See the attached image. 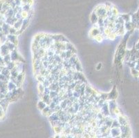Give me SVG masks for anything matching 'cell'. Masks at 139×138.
Returning <instances> with one entry per match:
<instances>
[{"label": "cell", "instance_id": "obj_1", "mask_svg": "<svg viewBox=\"0 0 139 138\" xmlns=\"http://www.w3.org/2000/svg\"><path fill=\"white\" fill-rule=\"evenodd\" d=\"M96 13L98 15V17L105 18L107 17V9L105 7H100L97 8L95 10Z\"/></svg>", "mask_w": 139, "mask_h": 138}, {"label": "cell", "instance_id": "obj_2", "mask_svg": "<svg viewBox=\"0 0 139 138\" xmlns=\"http://www.w3.org/2000/svg\"><path fill=\"white\" fill-rule=\"evenodd\" d=\"M100 111V112L103 114L105 116V117H107V116H109L110 115H111L110 111H109V106H108V103H107V101L105 102L103 106L101 107Z\"/></svg>", "mask_w": 139, "mask_h": 138}, {"label": "cell", "instance_id": "obj_3", "mask_svg": "<svg viewBox=\"0 0 139 138\" xmlns=\"http://www.w3.org/2000/svg\"><path fill=\"white\" fill-rule=\"evenodd\" d=\"M10 56L12 62H18L20 61V55H19V54H18V53L17 52V50H13V51H11L10 53Z\"/></svg>", "mask_w": 139, "mask_h": 138}, {"label": "cell", "instance_id": "obj_4", "mask_svg": "<svg viewBox=\"0 0 139 138\" xmlns=\"http://www.w3.org/2000/svg\"><path fill=\"white\" fill-rule=\"evenodd\" d=\"M107 103H108V106H109L110 113H114L115 110L117 108L116 102H115L114 100H109Z\"/></svg>", "mask_w": 139, "mask_h": 138}, {"label": "cell", "instance_id": "obj_5", "mask_svg": "<svg viewBox=\"0 0 139 138\" xmlns=\"http://www.w3.org/2000/svg\"><path fill=\"white\" fill-rule=\"evenodd\" d=\"M7 83L6 82L0 81V93H3L4 95H6L8 92L7 88Z\"/></svg>", "mask_w": 139, "mask_h": 138}, {"label": "cell", "instance_id": "obj_6", "mask_svg": "<svg viewBox=\"0 0 139 138\" xmlns=\"http://www.w3.org/2000/svg\"><path fill=\"white\" fill-rule=\"evenodd\" d=\"M0 46H1V55L2 56H5V55L10 54V50H9V48H8V46L6 44H1Z\"/></svg>", "mask_w": 139, "mask_h": 138}, {"label": "cell", "instance_id": "obj_7", "mask_svg": "<svg viewBox=\"0 0 139 138\" xmlns=\"http://www.w3.org/2000/svg\"><path fill=\"white\" fill-rule=\"evenodd\" d=\"M6 37H7L8 42L13 43L15 45H17V44H18V36L17 35L8 34V35H6Z\"/></svg>", "mask_w": 139, "mask_h": 138}, {"label": "cell", "instance_id": "obj_8", "mask_svg": "<svg viewBox=\"0 0 139 138\" xmlns=\"http://www.w3.org/2000/svg\"><path fill=\"white\" fill-rule=\"evenodd\" d=\"M9 103H10V101L7 100L6 97L2 99V100H0V106H2V108L4 109L5 112L6 111V109H7V107Z\"/></svg>", "mask_w": 139, "mask_h": 138}, {"label": "cell", "instance_id": "obj_9", "mask_svg": "<svg viewBox=\"0 0 139 138\" xmlns=\"http://www.w3.org/2000/svg\"><path fill=\"white\" fill-rule=\"evenodd\" d=\"M15 10H14V9L12 8H10L4 14V17H5V19H6V18H10L13 17H15Z\"/></svg>", "mask_w": 139, "mask_h": 138}, {"label": "cell", "instance_id": "obj_10", "mask_svg": "<svg viewBox=\"0 0 139 138\" xmlns=\"http://www.w3.org/2000/svg\"><path fill=\"white\" fill-rule=\"evenodd\" d=\"M40 99L43 101L44 102H45L47 105H49L51 102V98L50 97L49 95H44L43 93L41 94Z\"/></svg>", "mask_w": 139, "mask_h": 138}, {"label": "cell", "instance_id": "obj_11", "mask_svg": "<svg viewBox=\"0 0 139 138\" xmlns=\"http://www.w3.org/2000/svg\"><path fill=\"white\" fill-rule=\"evenodd\" d=\"M15 68L18 70L19 73H22L23 71L24 70V68H25V66L24 64L21 62H16V66H15Z\"/></svg>", "mask_w": 139, "mask_h": 138}, {"label": "cell", "instance_id": "obj_12", "mask_svg": "<svg viewBox=\"0 0 139 138\" xmlns=\"http://www.w3.org/2000/svg\"><path fill=\"white\" fill-rule=\"evenodd\" d=\"M10 26L9 24H8L7 23L4 22L3 24V25L2 26V32L4 34L6 35H7L9 34V30H10Z\"/></svg>", "mask_w": 139, "mask_h": 138}, {"label": "cell", "instance_id": "obj_13", "mask_svg": "<svg viewBox=\"0 0 139 138\" xmlns=\"http://www.w3.org/2000/svg\"><path fill=\"white\" fill-rule=\"evenodd\" d=\"M95 92H94V90L92 89L91 86H89L86 84V88H85V91H84V95L88 97L89 96L92 95Z\"/></svg>", "mask_w": 139, "mask_h": 138}, {"label": "cell", "instance_id": "obj_14", "mask_svg": "<svg viewBox=\"0 0 139 138\" xmlns=\"http://www.w3.org/2000/svg\"><path fill=\"white\" fill-rule=\"evenodd\" d=\"M23 80H24V73H20L16 77V85L18 86V87H20Z\"/></svg>", "mask_w": 139, "mask_h": 138}, {"label": "cell", "instance_id": "obj_15", "mask_svg": "<svg viewBox=\"0 0 139 138\" xmlns=\"http://www.w3.org/2000/svg\"><path fill=\"white\" fill-rule=\"evenodd\" d=\"M49 88H51V90H56V91L59 92L60 86H59L58 81V82H54L51 83V84L49 86Z\"/></svg>", "mask_w": 139, "mask_h": 138}, {"label": "cell", "instance_id": "obj_16", "mask_svg": "<svg viewBox=\"0 0 139 138\" xmlns=\"http://www.w3.org/2000/svg\"><path fill=\"white\" fill-rule=\"evenodd\" d=\"M7 88L8 91H12V90H15L16 88H18V86L15 84V83H13L11 81H8L7 83Z\"/></svg>", "mask_w": 139, "mask_h": 138}, {"label": "cell", "instance_id": "obj_17", "mask_svg": "<svg viewBox=\"0 0 139 138\" xmlns=\"http://www.w3.org/2000/svg\"><path fill=\"white\" fill-rule=\"evenodd\" d=\"M29 20H30V18L29 17H26L24 19H23L22 21V28H21L20 30L21 32L22 31V30H24L26 28V27L28 26V23H29Z\"/></svg>", "mask_w": 139, "mask_h": 138}, {"label": "cell", "instance_id": "obj_18", "mask_svg": "<svg viewBox=\"0 0 139 138\" xmlns=\"http://www.w3.org/2000/svg\"><path fill=\"white\" fill-rule=\"evenodd\" d=\"M117 95V91L116 90V88H114L113 90H111V92L108 94V100H114L115 98L116 97Z\"/></svg>", "mask_w": 139, "mask_h": 138}, {"label": "cell", "instance_id": "obj_19", "mask_svg": "<svg viewBox=\"0 0 139 138\" xmlns=\"http://www.w3.org/2000/svg\"><path fill=\"white\" fill-rule=\"evenodd\" d=\"M18 21V19L15 17H13L10 18H6V19L5 20V22L7 23L8 24H9L10 26H13V25L15 24V23Z\"/></svg>", "mask_w": 139, "mask_h": 138}, {"label": "cell", "instance_id": "obj_20", "mask_svg": "<svg viewBox=\"0 0 139 138\" xmlns=\"http://www.w3.org/2000/svg\"><path fill=\"white\" fill-rule=\"evenodd\" d=\"M98 15L96 14V12H94V13H92V15H91V22L93 24H97V22H98Z\"/></svg>", "mask_w": 139, "mask_h": 138}, {"label": "cell", "instance_id": "obj_21", "mask_svg": "<svg viewBox=\"0 0 139 138\" xmlns=\"http://www.w3.org/2000/svg\"><path fill=\"white\" fill-rule=\"evenodd\" d=\"M22 21L23 19H19L15 23V24L13 25V27H15L17 30H20L21 29V28H22Z\"/></svg>", "mask_w": 139, "mask_h": 138}, {"label": "cell", "instance_id": "obj_22", "mask_svg": "<svg viewBox=\"0 0 139 138\" xmlns=\"http://www.w3.org/2000/svg\"><path fill=\"white\" fill-rule=\"evenodd\" d=\"M46 106H47V104H46L45 102H44L42 100H40L38 102V108H39V109L41 110V111L43 110L44 108H45Z\"/></svg>", "mask_w": 139, "mask_h": 138}, {"label": "cell", "instance_id": "obj_23", "mask_svg": "<svg viewBox=\"0 0 139 138\" xmlns=\"http://www.w3.org/2000/svg\"><path fill=\"white\" fill-rule=\"evenodd\" d=\"M6 46H8V48H9V50H10V52H11V51H13V50H16V45L14 44H13V43L7 42L6 43Z\"/></svg>", "mask_w": 139, "mask_h": 138}, {"label": "cell", "instance_id": "obj_24", "mask_svg": "<svg viewBox=\"0 0 139 138\" xmlns=\"http://www.w3.org/2000/svg\"><path fill=\"white\" fill-rule=\"evenodd\" d=\"M15 66H16V62H9L8 64H6V67L9 70H13V68H15Z\"/></svg>", "mask_w": 139, "mask_h": 138}, {"label": "cell", "instance_id": "obj_25", "mask_svg": "<svg viewBox=\"0 0 139 138\" xmlns=\"http://www.w3.org/2000/svg\"><path fill=\"white\" fill-rule=\"evenodd\" d=\"M2 74L4 75L5 76H6L8 78H10V70H9L8 69L6 66L4 67L2 71Z\"/></svg>", "mask_w": 139, "mask_h": 138}, {"label": "cell", "instance_id": "obj_26", "mask_svg": "<svg viewBox=\"0 0 139 138\" xmlns=\"http://www.w3.org/2000/svg\"><path fill=\"white\" fill-rule=\"evenodd\" d=\"M59 105L60 106L61 109L62 110H64V109H66V108H68L67 107V99L66 100H64L62 102H60V103L59 104Z\"/></svg>", "mask_w": 139, "mask_h": 138}, {"label": "cell", "instance_id": "obj_27", "mask_svg": "<svg viewBox=\"0 0 139 138\" xmlns=\"http://www.w3.org/2000/svg\"><path fill=\"white\" fill-rule=\"evenodd\" d=\"M22 7L23 11L27 13L30 12V8H31V6H30V5L29 4H24Z\"/></svg>", "mask_w": 139, "mask_h": 138}, {"label": "cell", "instance_id": "obj_28", "mask_svg": "<svg viewBox=\"0 0 139 138\" xmlns=\"http://www.w3.org/2000/svg\"><path fill=\"white\" fill-rule=\"evenodd\" d=\"M66 50H71V51H73L74 53H76V50H75L74 47L71 43L69 42L66 43Z\"/></svg>", "mask_w": 139, "mask_h": 138}, {"label": "cell", "instance_id": "obj_29", "mask_svg": "<svg viewBox=\"0 0 139 138\" xmlns=\"http://www.w3.org/2000/svg\"><path fill=\"white\" fill-rule=\"evenodd\" d=\"M20 73L18 71V70L16 69V68H13V70H10V77H17L18 75Z\"/></svg>", "mask_w": 139, "mask_h": 138}, {"label": "cell", "instance_id": "obj_30", "mask_svg": "<svg viewBox=\"0 0 139 138\" xmlns=\"http://www.w3.org/2000/svg\"><path fill=\"white\" fill-rule=\"evenodd\" d=\"M3 59H4V63H5V66L6 64H8V63L11 62L10 54L5 55V56H3Z\"/></svg>", "mask_w": 139, "mask_h": 138}, {"label": "cell", "instance_id": "obj_31", "mask_svg": "<svg viewBox=\"0 0 139 138\" xmlns=\"http://www.w3.org/2000/svg\"><path fill=\"white\" fill-rule=\"evenodd\" d=\"M104 19H105V18L99 17L98 20V22H97V24H98V27H105V26H104Z\"/></svg>", "mask_w": 139, "mask_h": 138}, {"label": "cell", "instance_id": "obj_32", "mask_svg": "<svg viewBox=\"0 0 139 138\" xmlns=\"http://www.w3.org/2000/svg\"><path fill=\"white\" fill-rule=\"evenodd\" d=\"M41 84H42L44 87H49V86L51 84V82H50V81L48 80L47 78L46 77L45 80H44L41 83Z\"/></svg>", "mask_w": 139, "mask_h": 138}, {"label": "cell", "instance_id": "obj_33", "mask_svg": "<svg viewBox=\"0 0 139 138\" xmlns=\"http://www.w3.org/2000/svg\"><path fill=\"white\" fill-rule=\"evenodd\" d=\"M74 68H75L76 71H78V72H82V67H81L80 64L79 63V62L77 63V64H76V65L74 66Z\"/></svg>", "mask_w": 139, "mask_h": 138}, {"label": "cell", "instance_id": "obj_34", "mask_svg": "<svg viewBox=\"0 0 139 138\" xmlns=\"http://www.w3.org/2000/svg\"><path fill=\"white\" fill-rule=\"evenodd\" d=\"M0 81H2V82H8L9 81V78H8L6 76H5L3 74H0Z\"/></svg>", "mask_w": 139, "mask_h": 138}, {"label": "cell", "instance_id": "obj_35", "mask_svg": "<svg viewBox=\"0 0 139 138\" xmlns=\"http://www.w3.org/2000/svg\"><path fill=\"white\" fill-rule=\"evenodd\" d=\"M58 95V91H56V90H51V93L49 94V96H50V97H51V100H52L53 97H55Z\"/></svg>", "mask_w": 139, "mask_h": 138}, {"label": "cell", "instance_id": "obj_36", "mask_svg": "<svg viewBox=\"0 0 139 138\" xmlns=\"http://www.w3.org/2000/svg\"><path fill=\"white\" fill-rule=\"evenodd\" d=\"M44 88H45V87H44L41 83H39V84H38V89L40 90V94H42V93H44Z\"/></svg>", "mask_w": 139, "mask_h": 138}, {"label": "cell", "instance_id": "obj_37", "mask_svg": "<svg viewBox=\"0 0 139 138\" xmlns=\"http://www.w3.org/2000/svg\"><path fill=\"white\" fill-rule=\"evenodd\" d=\"M92 33H93V35L94 36H97V35H100V32H99V29L98 28H95L92 30Z\"/></svg>", "mask_w": 139, "mask_h": 138}, {"label": "cell", "instance_id": "obj_38", "mask_svg": "<svg viewBox=\"0 0 139 138\" xmlns=\"http://www.w3.org/2000/svg\"><path fill=\"white\" fill-rule=\"evenodd\" d=\"M100 99L103 100L107 101L108 100V94H106V93H101V94H100Z\"/></svg>", "mask_w": 139, "mask_h": 138}, {"label": "cell", "instance_id": "obj_39", "mask_svg": "<svg viewBox=\"0 0 139 138\" xmlns=\"http://www.w3.org/2000/svg\"><path fill=\"white\" fill-rule=\"evenodd\" d=\"M73 96L74 97H76V99H78V100L79 98L81 97V95H80V93H78V91H76V90H73Z\"/></svg>", "mask_w": 139, "mask_h": 138}, {"label": "cell", "instance_id": "obj_40", "mask_svg": "<svg viewBox=\"0 0 139 138\" xmlns=\"http://www.w3.org/2000/svg\"><path fill=\"white\" fill-rule=\"evenodd\" d=\"M51 88H49V87H45L44 90L43 94H44V95H49L50 93H51Z\"/></svg>", "mask_w": 139, "mask_h": 138}, {"label": "cell", "instance_id": "obj_41", "mask_svg": "<svg viewBox=\"0 0 139 138\" xmlns=\"http://www.w3.org/2000/svg\"><path fill=\"white\" fill-rule=\"evenodd\" d=\"M5 111L2 108V106H0V119H2L4 115H5Z\"/></svg>", "mask_w": 139, "mask_h": 138}, {"label": "cell", "instance_id": "obj_42", "mask_svg": "<svg viewBox=\"0 0 139 138\" xmlns=\"http://www.w3.org/2000/svg\"><path fill=\"white\" fill-rule=\"evenodd\" d=\"M0 66H5V63L4 62V59H3V56L0 55Z\"/></svg>", "mask_w": 139, "mask_h": 138}, {"label": "cell", "instance_id": "obj_43", "mask_svg": "<svg viewBox=\"0 0 139 138\" xmlns=\"http://www.w3.org/2000/svg\"><path fill=\"white\" fill-rule=\"evenodd\" d=\"M5 97H6V95L3 94V93H0V100H2V99H4V98H5Z\"/></svg>", "mask_w": 139, "mask_h": 138}, {"label": "cell", "instance_id": "obj_44", "mask_svg": "<svg viewBox=\"0 0 139 138\" xmlns=\"http://www.w3.org/2000/svg\"><path fill=\"white\" fill-rule=\"evenodd\" d=\"M4 23V21L3 20V19H0V26H2Z\"/></svg>", "mask_w": 139, "mask_h": 138}, {"label": "cell", "instance_id": "obj_45", "mask_svg": "<svg viewBox=\"0 0 139 138\" xmlns=\"http://www.w3.org/2000/svg\"><path fill=\"white\" fill-rule=\"evenodd\" d=\"M4 67V66H0V74L2 73V71Z\"/></svg>", "mask_w": 139, "mask_h": 138}, {"label": "cell", "instance_id": "obj_46", "mask_svg": "<svg viewBox=\"0 0 139 138\" xmlns=\"http://www.w3.org/2000/svg\"><path fill=\"white\" fill-rule=\"evenodd\" d=\"M4 35V33H3V32H0V39Z\"/></svg>", "mask_w": 139, "mask_h": 138}, {"label": "cell", "instance_id": "obj_47", "mask_svg": "<svg viewBox=\"0 0 139 138\" xmlns=\"http://www.w3.org/2000/svg\"><path fill=\"white\" fill-rule=\"evenodd\" d=\"M0 32H2V26H0Z\"/></svg>", "mask_w": 139, "mask_h": 138}, {"label": "cell", "instance_id": "obj_48", "mask_svg": "<svg viewBox=\"0 0 139 138\" xmlns=\"http://www.w3.org/2000/svg\"><path fill=\"white\" fill-rule=\"evenodd\" d=\"M0 55H1V46H0Z\"/></svg>", "mask_w": 139, "mask_h": 138}, {"label": "cell", "instance_id": "obj_49", "mask_svg": "<svg viewBox=\"0 0 139 138\" xmlns=\"http://www.w3.org/2000/svg\"><path fill=\"white\" fill-rule=\"evenodd\" d=\"M0 45H1V41H0Z\"/></svg>", "mask_w": 139, "mask_h": 138}]
</instances>
